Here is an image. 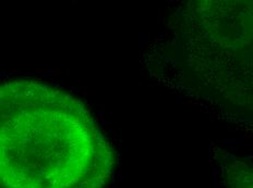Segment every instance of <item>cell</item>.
Masks as SVG:
<instances>
[{
    "instance_id": "cell-1",
    "label": "cell",
    "mask_w": 253,
    "mask_h": 188,
    "mask_svg": "<svg viewBox=\"0 0 253 188\" xmlns=\"http://www.w3.org/2000/svg\"><path fill=\"white\" fill-rule=\"evenodd\" d=\"M0 188H106L115 154L85 106L59 88L0 90Z\"/></svg>"
},
{
    "instance_id": "cell-2",
    "label": "cell",
    "mask_w": 253,
    "mask_h": 188,
    "mask_svg": "<svg viewBox=\"0 0 253 188\" xmlns=\"http://www.w3.org/2000/svg\"><path fill=\"white\" fill-rule=\"evenodd\" d=\"M237 188H253V175L250 176L249 179H244V181L241 182L240 186Z\"/></svg>"
}]
</instances>
